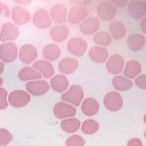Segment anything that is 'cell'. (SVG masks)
<instances>
[{"instance_id":"1","label":"cell","mask_w":146,"mask_h":146,"mask_svg":"<svg viewBox=\"0 0 146 146\" xmlns=\"http://www.w3.org/2000/svg\"><path fill=\"white\" fill-rule=\"evenodd\" d=\"M84 97V92L82 87L78 84L71 85L69 89L61 95V99L75 106H79Z\"/></svg>"},{"instance_id":"2","label":"cell","mask_w":146,"mask_h":146,"mask_svg":"<svg viewBox=\"0 0 146 146\" xmlns=\"http://www.w3.org/2000/svg\"><path fill=\"white\" fill-rule=\"evenodd\" d=\"M31 99L30 94L21 90H16L11 91L8 96L9 104L16 108H21L29 104Z\"/></svg>"},{"instance_id":"3","label":"cell","mask_w":146,"mask_h":146,"mask_svg":"<svg viewBox=\"0 0 146 146\" xmlns=\"http://www.w3.org/2000/svg\"><path fill=\"white\" fill-rule=\"evenodd\" d=\"M104 107L109 111L116 112L121 109L123 100L121 95L116 91H111L105 95L103 98Z\"/></svg>"},{"instance_id":"4","label":"cell","mask_w":146,"mask_h":146,"mask_svg":"<svg viewBox=\"0 0 146 146\" xmlns=\"http://www.w3.org/2000/svg\"><path fill=\"white\" fill-rule=\"evenodd\" d=\"M18 48L15 43L9 42L1 44L0 58L5 63L14 62L17 57Z\"/></svg>"},{"instance_id":"5","label":"cell","mask_w":146,"mask_h":146,"mask_svg":"<svg viewBox=\"0 0 146 146\" xmlns=\"http://www.w3.org/2000/svg\"><path fill=\"white\" fill-rule=\"evenodd\" d=\"M116 7L111 1H105L101 2L97 7V14L103 21H109L116 15Z\"/></svg>"},{"instance_id":"6","label":"cell","mask_w":146,"mask_h":146,"mask_svg":"<svg viewBox=\"0 0 146 146\" xmlns=\"http://www.w3.org/2000/svg\"><path fill=\"white\" fill-rule=\"evenodd\" d=\"M68 51L75 56H81L84 54L87 48L86 41L81 38H72L67 44Z\"/></svg>"},{"instance_id":"7","label":"cell","mask_w":146,"mask_h":146,"mask_svg":"<svg viewBox=\"0 0 146 146\" xmlns=\"http://www.w3.org/2000/svg\"><path fill=\"white\" fill-rule=\"evenodd\" d=\"M26 89L31 95L39 96L47 93L50 89V86L47 81L38 79L27 82Z\"/></svg>"},{"instance_id":"8","label":"cell","mask_w":146,"mask_h":146,"mask_svg":"<svg viewBox=\"0 0 146 146\" xmlns=\"http://www.w3.org/2000/svg\"><path fill=\"white\" fill-rule=\"evenodd\" d=\"M76 108L72 105L65 102H58L53 108V113L59 119L71 117L75 115Z\"/></svg>"},{"instance_id":"9","label":"cell","mask_w":146,"mask_h":146,"mask_svg":"<svg viewBox=\"0 0 146 146\" xmlns=\"http://www.w3.org/2000/svg\"><path fill=\"white\" fill-rule=\"evenodd\" d=\"M127 12L135 19L143 18L146 13V2L144 1H131L127 5Z\"/></svg>"},{"instance_id":"10","label":"cell","mask_w":146,"mask_h":146,"mask_svg":"<svg viewBox=\"0 0 146 146\" xmlns=\"http://www.w3.org/2000/svg\"><path fill=\"white\" fill-rule=\"evenodd\" d=\"M88 9L83 6H75L71 8L67 17L68 22L73 25H77L84 20L88 15Z\"/></svg>"},{"instance_id":"11","label":"cell","mask_w":146,"mask_h":146,"mask_svg":"<svg viewBox=\"0 0 146 146\" xmlns=\"http://www.w3.org/2000/svg\"><path fill=\"white\" fill-rule=\"evenodd\" d=\"M38 56L36 48L33 44H26L21 46L19 51V58L25 64H30Z\"/></svg>"},{"instance_id":"12","label":"cell","mask_w":146,"mask_h":146,"mask_svg":"<svg viewBox=\"0 0 146 146\" xmlns=\"http://www.w3.org/2000/svg\"><path fill=\"white\" fill-rule=\"evenodd\" d=\"M33 22L37 28L40 29H48L52 24L48 13L43 9H39L34 13Z\"/></svg>"},{"instance_id":"13","label":"cell","mask_w":146,"mask_h":146,"mask_svg":"<svg viewBox=\"0 0 146 146\" xmlns=\"http://www.w3.org/2000/svg\"><path fill=\"white\" fill-rule=\"evenodd\" d=\"M99 19L94 16L90 17L82 21L79 26V30L84 35H90L95 34L99 29Z\"/></svg>"},{"instance_id":"14","label":"cell","mask_w":146,"mask_h":146,"mask_svg":"<svg viewBox=\"0 0 146 146\" xmlns=\"http://www.w3.org/2000/svg\"><path fill=\"white\" fill-rule=\"evenodd\" d=\"M19 34V30L16 25L11 22H6L2 26L0 39L2 42L14 40Z\"/></svg>"},{"instance_id":"15","label":"cell","mask_w":146,"mask_h":146,"mask_svg":"<svg viewBox=\"0 0 146 146\" xmlns=\"http://www.w3.org/2000/svg\"><path fill=\"white\" fill-rule=\"evenodd\" d=\"M124 60L119 54L112 55L106 63L107 71L113 75H117L121 72L123 70Z\"/></svg>"},{"instance_id":"16","label":"cell","mask_w":146,"mask_h":146,"mask_svg":"<svg viewBox=\"0 0 146 146\" xmlns=\"http://www.w3.org/2000/svg\"><path fill=\"white\" fill-rule=\"evenodd\" d=\"M50 13L52 19L55 23L60 25L66 22L67 9L63 4H55L51 7Z\"/></svg>"},{"instance_id":"17","label":"cell","mask_w":146,"mask_h":146,"mask_svg":"<svg viewBox=\"0 0 146 146\" xmlns=\"http://www.w3.org/2000/svg\"><path fill=\"white\" fill-rule=\"evenodd\" d=\"M30 18L29 11L21 6H16L12 9L11 18L17 25H25L30 21Z\"/></svg>"},{"instance_id":"18","label":"cell","mask_w":146,"mask_h":146,"mask_svg":"<svg viewBox=\"0 0 146 146\" xmlns=\"http://www.w3.org/2000/svg\"><path fill=\"white\" fill-rule=\"evenodd\" d=\"M79 65L76 59L67 57L62 59L58 63V67L59 71L66 75L72 74L78 68Z\"/></svg>"},{"instance_id":"19","label":"cell","mask_w":146,"mask_h":146,"mask_svg":"<svg viewBox=\"0 0 146 146\" xmlns=\"http://www.w3.org/2000/svg\"><path fill=\"white\" fill-rule=\"evenodd\" d=\"M69 30L64 25L54 26L50 30V36L55 42L60 43L65 40L68 36Z\"/></svg>"},{"instance_id":"20","label":"cell","mask_w":146,"mask_h":146,"mask_svg":"<svg viewBox=\"0 0 146 146\" xmlns=\"http://www.w3.org/2000/svg\"><path fill=\"white\" fill-rule=\"evenodd\" d=\"M145 42V36L139 33H133L130 34L127 39V44L129 48L134 52L141 50Z\"/></svg>"},{"instance_id":"21","label":"cell","mask_w":146,"mask_h":146,"mask_svg":"<svg viewBox=\"0 0 146 146\" xmlns=\"http://www.w3.org/2000/svg\"><path fill=\"white\" fill-rule=\"evenodd\" d=\"M88 55L92 61L98 63H103L108 59L109 54L105 47L96 46L89 50Z\"/></svg>"},{"instance_id":"22","label":"cell","mask_w":146,"mask_h":146,"mask_svg":"<svg viewBox=\"0 0 146 146\" xmlns=\"http://www.w3.org/2000/svg\"><path fill=\"white\" fill-rule=\"evenodd\" d=\"M50 85L54 91L60 93L65 91L68 88L69 82L65 75L57 74L51 79Z\"/></svg>"},{"instance_id":"23","label":"cell","mask_w":146,"mask_h":146,"mask_svg":"<svg viewBox=\"0 0 146 146\" xmlns=\"http://www.w3.org/2000/svg\"><path fill=\"white\" fill-rule=\"evenodd\" d=\"M81 109L83 113L87 116H92L97 113L99 110L98 102L93 98L85 99L82 103Z\"/></svg>"},{"instance_id":"24","label":"cell","mask_w":146,"mask_h":146,"mask_svg":"<svg viewBox=\"0 0 146 146\" xmlns=\"http://www.w3.org/2000/svg\"><path fill=\"white\" fill-rule=\"evenodd\" d=\"M33 66L45 78H49L51 77L55 72V70L52 64L44 60H39L33 63Z\"/></svg>"},{"instance_id":"25","label":"cell","mask_w":146,"mask_h":146,"mask_svg":"<svg viewBox=\"0 0 146 146\" xmlns=\"http://www.w3.org/2000/svg\"><path fill=\"white\" fill-rule=\"evenodd\" d=\"M141 71V66L140 63L136 60H130L125 64L123 74L126 78L133 79L136 77Z\"/></svg>"},{"instance_id":"26","label":"cell","mask_w":146,"mask_h":146,"mask_svg":"<svg viewBox=\"0 0 146 146\" xmlns=\"http://www.w3.org/2000/svg\"><path fill=\"white\" fill-rule=\"evenodd\" d=\"M108 30L111 36L115 39L123 38L126 35V27L120 21H113L108 26Z\"/></svg>"},{"instance_id":"27","label":"cell","mask_w":146,"mask_h":146,"mask_svg":"<svg viewBox=\"0 0 146 146\" xmlns=\"http://www.w3.org/2000/svg\"><path fill=\"white\" fill-rule=\"evenodd\" d=\"M60 49L55 44L49 43L45 45L42 50V55L46 60L50 62L57 60L60 56Z\"/></svg>"},{"instance_id":"28","label":"cell","mask_w":146,"mask_h":146,"mask_svg":"<svg viewBox=\"0 0 146 146\" xmlns=\"http://www.w3.org/2000/svg\"><path fill=\"white\" fill-rule=\"evenodd\" d=\"M18 76L19 79L24 82L33 80L40 79L42 78V75L31 67L26 66L22 68L18 72Z\"/></svg>"},{"instance_id":"29","label":"cell","mask_w":146,"mask_h":146,"mask_svg":"<svg viewBox=\"0 0 146 146\" xmlns=\"http://www.w3.org/2000/svg\"><path fill=\"white\" fill-rule=\"evenodd\" d=\"M112 84L115 89L119 91L129 90L133 86V82L121 75L115 76L112 80Z\"/></svg>"},{"instance_id":"30","label":"cell","mask_w":146,"mask_h":146,"mask_svg":"<svg viewBox=\"0 0 146 146\" xmlns=\"http://www.w3.org/2000/svg\"><path fill=\"white\" fill-rule=\"evenodd\" d=\"M80 127V122L76 118L70 117L63 120L60 123L62 129L68 133L76 132Z\"/></svg>"},{"instance_id":"31","label":"cell","mask_w":146,"mask_h":146,"mask_svg":"<svg viewBox=\"0 0 146 146\" xmlns=\"http://www.w3.org/2000/svg\"><path fill=\"white\" fill-rule=\"evenodd\" d=\"M93 39L96 44L107 46L112 42V36L110 33L106 31H100L94 35Z\"/></svg>"},{"instance_id":"32","label":"cell","mask_w":146,"mask_h":146,"mask_svg":"<svg viewBox=\"0 0 146 146\" xmlns=\"http://www.w3.org/2000/svg\"><path fill=\"white\" fill-rule=\"evenodd\" d=\"M99 128V124L98 121L93 119H87L84 120L82 125L81 129L86 135H92L96 133Z\"/></svg>"},{"instance_id":"33","label":"cell","mask_w":146,"mask_h":146,"mask_svg":"<svg viewBox=\"0 0 146 146\" xmlns=\"http://www.w3.org/2000/svg\"><path fill=\"white\" fill-rule=\"evenodd\" d=\"M85 143V140L78 135H72L66 140V145L67 146H83Z\"/></svg>"},{"instance_id":"34","label":"cell","mask_w":146,"mask_h":146,"mask_svg":"<svg viewBox=\"0 0 146 146\" xmlns=\"http://www.w3.org/2000/svg\"><path fill=\"white\" fill-rule=\"evenodd\" d=\"M12 140V135L10 132L5 129H0V145H7Z\"/></svg>"},{"instance_id":"35","label":"cell","mask_w":146,"mask_h":146,"mask_svg":"<svg viewBox=\"0 0 146 146\" xmlns=\"http://www.w3.org/2000/svg\"><path fill=\"white\" fill-rule=\"evenodd\" d=\"M7 92L3 87L0 88V108L1 110L5 109L7 106Z\"/></svg>"},{"instance_id":"36","label":"cell","mask_w":146,"mask_h":146,"mask_svg":"<svg viewBox=\"0 0 146 146\" xmlns=\"http://www.w3.org/2000/svg\"><path fill=\"white\" fill-rule=\"evenodd\" d=\"M135 84L140 88L143 90L146 89V75L142 74L136 78L135 79Z\"/></svg>"},{"instance_id":"37","label":"cell","mask_w":146,"mask_h":146,"mask_svg":"<svg viewBox=\"0 0 146 146\" xmlns=\"http://www.w3.org/2000/svg\"><path fill=\"white\" fill-rule=\"evenodd\" d=\"M128 146H142L143 143L140 139L138 138H132L127 143Z\"/></svg>"},{"instance_id":"38","label":"cell","mask_w":146,"mask_h":146,"mask_svg":"<svg viewBox=\"0 0 146 146\" xmlns=\"http://www.w3.org/2000/svg\"><path fill=\"white\" fill-rule=\"evenodd\" d=\"M1 4V14L4 13L5 16L6 17H9L10 14V11L7 8V7L5 5V4H3L2 2L0 3Z\"/></svg>"},{"instance_id":"39","label":"cell","mask_w":146,"mask_h":146,"mask_svg":"<svg viewBox=\"0 0 146 146\" xmlns=\"http://www.w3.org/2000/svg\"><path fill=\"white\" fill-rule=\"evenodd\" d=\"M111 2L114 4L115 5H116L117 6L119 7H124L127 3V1H111Z\"/></svg>"},{"instance_id":"40","label":"cell","mask_w":146,"mask_h":146,"mask_svg":"<svg viewBox=\"0 0 146 146\" xmlns=\"http://www.w3.org/2000/svg\"><path fill=\"white\" fill-rule=\"evenodd\" d=\"M146 18L145 17H144L141 22H140V29L141 30V31H143V33L144 34H145V27H146V25H145V23H146Z\"/></svg>"},{"instance_id":"41","label":"cell","mask_w":146,"mask_h":146,"mask_svg":"<svg viewBox=\"0 0 146 146\" xmlns=\"http://www.w3.org/2000/svg\"><path fill=\"white\" fill-rule=\"evenodd\" d=\"M15 2L18 3H20L21 5H28L29 3H30V1H15Z\"/></svg>"},{"instance_id":"42","label":"cell","mask_w":146,"mask_h":146,"mask_svg":"<svg viewBox=\"0 0 146 146\" xmlns=\"http://www.w3.org/2000/svg\"><path fill=\"white\" fill-rule=\"evenodd\" d=\"M0 64H1V74H2V71H3V64L2 63V62H1L0 63Z\"/></svg>"}]
</instances>
